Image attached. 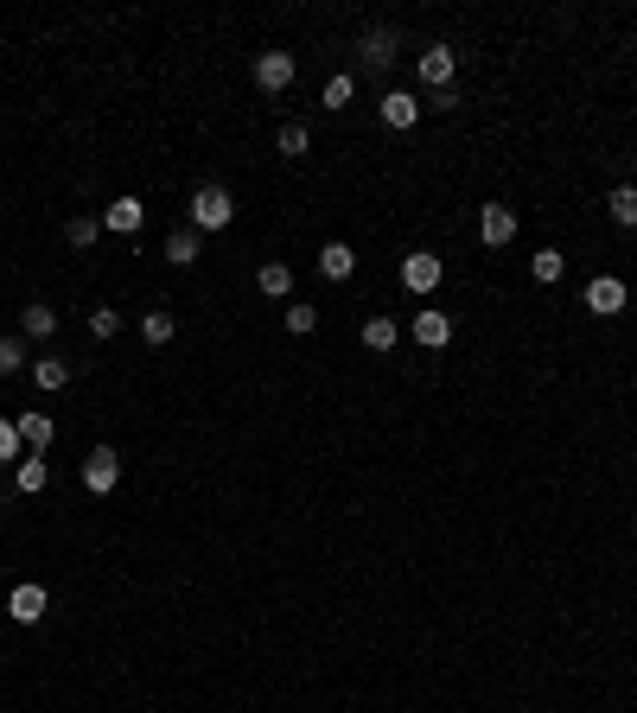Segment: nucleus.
<instances>
[{
	"mask_svg": "<svg viewBox=\"0 0 637 713\" xmlns=\"http://www.w3.org/2000/svg\"><path fill=\"white\" fill-rule=\"evenodd\" d=\"M453 71H459L453 45H427L421 51V83H427V90H453Z\"/></svg>",
	"mask_w": 637,
	"mask_h": 713,
	"instance_id": "obj_7",
	"label": "nucleus"
},
{
	"mask_svg": "<svg viewBox=\"0 0 637 713\" xmlns=\"http://www.w3.org/2000/svg\"><path fill=\"white\" fill-rule=\"evenodd\" d=\"M440 255H402V287L408 293H421V300H427V293H434L440 287Z\"/></svg>",
	"mask_w": 637,
	"mask_h": 713,
	"instance_id": "obj_4",
	"label": "nucleus"
},
{
	"mask_svg": "<svg viewBox=\"0 0 637 713\" xmlns=\"http://www.w3.org/2000/svg\"><path fill=\"white\" fill-rule=\"evenodd\" d=\"M383 121H389V128H415V121H421V96L415 90H389L383 96Z\"/></svg>",
	"mask_w": 637,
	"mask_h": 713,
	"instance_id": "obj_12",
	"label": "nucleus"
},
{
	"mask_svg": "<svg viewBox=\"0 0 637 713\" xmlns=\"http://www.w3.org/2000/svg\"><path fill=\"white\" fill-rule=\"evenodd\" d=\"M45 586L39 580H26V586H13V599H7V612H13V624H39L45 618Z\"/></svg>",
	"mask_w": 637,
	"mask_h": 713,
	"instance_id": "obj_10",
	"label": "nucleus"
},
{
	"mask_svg": "<svg viewBox=\"0 0 637 713\" xmlns=\"http://www.w3.org/2000/svg\"><path fill=\"white\" fill-rule=\"evenodd\" d=\"M587 312H599V319L625 312V281H618V274H593L587 281Z\"/></svg>",
	"mask_w": 637,
	"mask_h": 713,
	"instance_id": "obj_6",
	"label": "nucleus"
},
{
	"mask_svg": "<svg viewBox=\"0 0 637 713\" xmlns=\"http://www.w3.org/2000/svg\"><path fill=\"white\" fill-rule=\"evenodd\" d=\"M115 484H122V459H115V446H96L90 459H83V491H90V497H109Z\"/></svg>",
	"mask_w": 637,
	"mask_h": 713,
	"instance_id": "obj_2",
	"label": "nucleus"
},
{
	"mask_svg": "<svg viewBox=\"0 0 637 713\" xmlns=\"http://www.w3.org/2000/svg\"><path fill=\"white\" fill-rule=\"evenodd\" d=\"M351 268H357L351 242H325V249H319V274H325V281H351Z\"/></svg>",
	"mask_w": 637,
	"mask_h": 713,
	"instance_id": "obj_13",
	"label": "nucleus"
},
{
	"mask_svg": "<svg viewBox=\"0 0 637 713\" xmlns=\"http://www.w3.org/2000/svg\"><path fill=\"white\" fill-rule=\"evenodd\" d=\"M172 332H179V325H172V312H147V319H141V338H147V344H172Z\"/></svg>",
	"mask_w": 637,
	"mask_h": 713,
	"instance_id": "obj_25",
	"label": "nucleus"
},
{
	"mask_svg": "<svg viewBox=\"0 0 637 713\" xmlns=\"http://www.w3.org/2000/svg\"><path fill=\"white\" fill-rule=\"evenodd\" d=\"M13 484H20L26 497H39L45 484H51V472H45V459H20V472H13Z\"/></svg>",
	"mask_w": 637,
	"mask_h": 713,
	"instance_id": "obj_21",
	"label": "nucleus"
},
{
	"mask_svg": "<svg viewBox=\"0 0 637 713\" xmlns=\"http://www.w3.org/2000/svg\"><path fill=\"white\" fill-rule=\"evenodd\" d=\"M255 83H262L268 96H281L287 83H294V51H262V58H255Z\"/></svg>",
	"mask_w": 637,
	"mask_h": 713,
	"instance_id": "obj_3",
	"label": "nucleus"
},
{
	"mask_svg": "<svg viewBox=\"0 0 637 713\" xmlns=\"http://www.w3.org/2000/svg\"><path fill=\"white\" fill-rule=\"evenodd\" d=\"M236 217V198L223 185H198L192 191V230H230Z\"/></svg>",
	"mask_w": 637,
	"mask_h": 713,
	"instance_id": "obj_1",
	"label": "nucleus"
},
{
	"mask_svg": "<svg viewBox=\"0 0 637 713\" xmlns=\"http://www.w3.org/2000/svg\"><path fill=\"white\" fill-rule=\"evenodd\" d=\"M351 96H357V77H332V83H325V109H351Z\"/></svg>",
	"mask_w": 637,
	"mask_h": 713,
	"instance_id": "obj_26",
	"label": "nucleus"
},
{
	"mask_svg": "<svg viewBox=\"0 0 637 713\" xmlns=\"http://www.w3.org/2000/svg\"><path fill=\"white\" fill-rule=\"evenodd\" d=\"M20 421H7V414H0V465H7V459H20Z\"/></svg>",
	"mask_w": 637,
	"mask_h": 713,
	"instance_id": "obj_27",
	"label": "nucleus"
},
{
	"mask_svg": "<svg viewBox=\"0 0 637 713\" xmlns=\"http://www.w3.org/2000/svg\"><path fill=\"white\" fill-rule=\"evenodd\" d=\"M20 440H26L32 452H45V446H51V421H45V414H20Z\"/></svg>",
	"mask_w": 637,
	"mask_h": 713,
	"instance_id": "obj_22",
	"label": "nucleus"
},
{
	"mask_svg": "<svg viewBox=\"0 0 637 713\" xmlns=\"http://www.w3.org/2000/svg\"><path fill=\"white\" fill-rule=\"evenodd\" d=\"M357 58H364L370 71H389V64H395V32L389 26H370L364 39H357Z\"/></svg>",
	"mask_w": 637,
	"mask_h": 713,
	"instance_id": "obj_8",
	"label": "nucleus"
},
{
	"mask_svg": "<svg viewBox=\"0 0 637 713\" xmlns=\"http://www.w3.org/2000/svg\"><path fill=\"white\" fill-rule=\"evenodd\" d=\"M529 274H536L542 287H555L561 274H567V262H561V249H536V255H529Z\"/></svg>",
	"mask_w": 637,
	"mask_h": 713,
	"instance_id": "obj_19",
	"label": "nucleus"
},
{
	"mask_svg": "<svg viewBox=\"0 0 637 713\" xmlns=\"http://www.w3.org/2000/svg\"><path fill=\"white\" fill-rule=\"evenodd\" d=\"M166 262L172 268H192L198 262V230H172L166 236Z\"/></svg>",
	"mask_w": 637,
	"mask_h": 713,
	"instance_id": "obj_17",
	"label": "nucleus"
},
{
	"mask_svg": "<svg viewBox=\"0 0 637 713\" xmlns=\"http://www.w3.org/2000/svg\"><path fill=\"white\" fill-rule=\"evenodd\" d=\"M147 223V204L141 198H115L109 211H102V230H115V236H134Z\"/></svg>",
	"mask_w": 637,
	"mask_h": 713,
	"instance_id": "obj_11",
	"label": "nucleus"
},
{
	"mask_svg": "<svg viewBox=\"0 0 637 713\" xmlns=\"http://www.w3.org/2000/svg\"><path fill=\"white\" fill-rule=\"evenodd\" d=\"M274 147H281V153H287V160H300V153H306V147H313V134H306V128H300V121H287V128H281V134H274Z\"/></svg>",
	"mask_w": 637,
	"mask_h": 713,
	"instance_id": "obj_23",
	"label": "nucleus"
},
{
	"mask_svg": "<svg viewBox=\"0 0 637 713\" xmlns=\"http://www.w3.org/2000/svg\"><path fill=\"white\" fill-rule=\"evenodd\" d=\"M255 287H262L268 300H287V293H294V268H287V262H262V274H255Z\"/></svg>",
	"mask_w": 637,
	"mask_h": 713,
	"instance_id": "obj_14",
	"label": "nucleus"
},
{
	"mask_svg": "<svg viewBox=\"0 0 637 713\" xmlns=\"http://www.w3.org/2000/svg\"><path fill=\"white\" fill-rule=\"evenodd\" d=\"M446 338H453V319H446L440 306H421L415 312V344H421V351H440Z\"/></svg>",
	"mask_w": 637,
	"mask_h": 713,
	"instance_id": "obj_9",
	"label": "nucleus"
},
{
	"mask_svg": "<svg viewBox=\"0 0 637 713\" xmlns=\"http://www.w3.org/2000/svg\"><path fill=\"white\" fill-rule=\"evenodd\" d=\"M20 363H26V344L20 338H0V376H13Z\"/></svg>",
	"mask_w": 637,
	"mask_h": 713,
	"instance_id": "obj_30",
	"label": "nucleus"
},
{
	"mask_svg": "<svg viewBox=\"0 0 637 713\" xmlns=\"http://www.w3.org/2000/svg\"><path fill=\"white\" fill-rule=\"evenodd\" d=\"M287 332H319V306H287Z\"/></svg>",
	"mask_w": 637,
	"mask_h": 713,
	"instance_id": "obj_28",
	"label": "nucleus"
},
{
	"mask_svg": "<svg viewBox=\"0 0 637 713\" xmlns=\"http://www.w3.org/2000/svg\"><path fill=\"white\" fill-rule=\"evenodd\" d=\"M478 236H485L491 249H510L516 242V211L510 204H485V211H478Z\"/></svg>",
	"mask_w": 637,
	"mask_h": 713,
	"instance_id": "obj_5",
	"label": "nucleus"
},
{
	"mask_svg": "<svg viewBox=\"0 0 637 713\" xmlns=\"http://www.w3.org/2000/svg\"><path fill=\"white\" fill-rule=\"evenodd\" d=\"M32 382H39V389H64V382H71V363H64V357H39V363H32Z\"/></svg>",
	"mask_w": 637,
	"mask_h": 713,
	"instance_id": "obj_20",
	"label": "nucleus"
},
{
	"mask_svg": "<svg viewBox=\"0 0 637 713\" xmlns=\"http://www.w3.org/2000/svg\"><path fill=\"white\" fill-rule=\"evenodd\" d=\"M90 332H96V338H115V332H122V312H115V306H96V312H90Z\"/></svg>",
	"mask_w": 637,
	"mask_h": 713,
	"instance_id": "obj_29",
	"label": "nucleus"
},
{
	"mask_svg": "<svg viewBox=\"0 0 637 713\" xmlns=\"http://www.w3.org/2000/svg\"><path fill=\"white\" fill-rule=\"evenodd\" d=\"M395 338H402V325H395V319H383V312L364 319V344H370V351H395Z\"/></svg>",
	"mask_w": 637,
	"mask_h": 713,
	"instance_id": "obj_18",
	"label": "nucleus"
},
{
	"mask_svg": "<svg viewBox=\"0 0 637 713\" xmlns=\"http://www.w3.org/2000/svg\"><path fill=\"white\" fill-rule=\"evenodd\" d=\"M606 211H612L618 230H637V185H618L612 198H606Z\"/></svg>",
	"mask_w": 637,
	"mask_h": 713,
	"instance_id": "obj_16",
	"label": "nucleus"
},
{
	"mask_svg": "<svg viewBox=\"0 0 637 713\" xmlns=\"http://www.w3.org/2000/svg\"><path fill=\"white\" fill-rule=\"evenodd\" d=\"M96 236H102V223H96V217H71V223H64V242H71V249H90Z\"/></svg>",
	"mask_w": 637,
	"mask_h": 713,
	"instance_id": "obj_24",
	"label": "nucleus"
},
{
	"mask_svg": "<svg viewBox=\"0 0 637 713\" xmlns=\"http://www.w3.org/2000/svg\"><path fill=\"white\" fill-rule=\"evenodd\" d=\"M20 325H26V338H51V332H58V306L32 300V306L20 312Z\"/></svg>",
	"mask_w": 637,
	"mask_h": 713,
	"instance_id": "obj_15",
	"label": "nucleus"
}]
</instances>
